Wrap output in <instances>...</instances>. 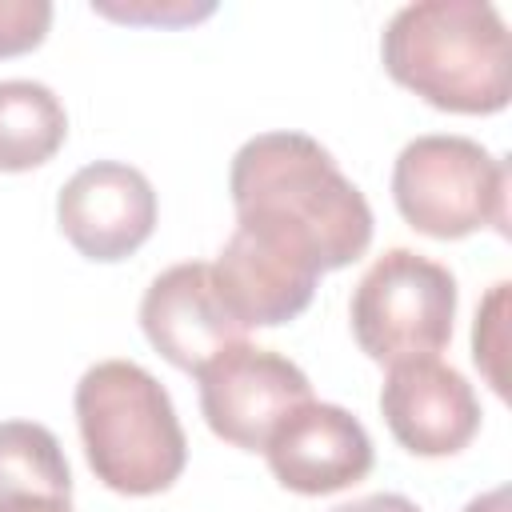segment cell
I'll list each match as a JSON object with an SVG mask.
<instances>
[{"label": "cell", "instance_id": "cell-1", "mask_svg": "<svg viewBox=\"0 0 512 512\" xmlns=\"http://www.w3.org/2000/svg\"><path fill=\"white\" fill-rule=\"evenodd\" d=\"M236 220L300 240L324 272L348 268L372 244V208L336 168L332 152L304 132H260L228 168Z\"/></svg>", "mask_w": 512, "mask_h": 512}, {"label": "cell", "instance_id": "cell-2", "mask_svg": "<svg viewBox=\"0 0 512 512\" xmlns=\"http://www.w3.org/2000/svg\"><path fill=\"white\" fill-rule=\"evenodd\" d=\"M380 60L400 88L440 112L492 116L512 100L508 28L484 0H420L400 8L380 36Z\"/></svg>", "mask_w": 512, "mask_h": 512}, {"label": "cell", "instance_id": "cell-3", "mask_svg": "<svg viewBox=\"0 0 512 512\" xmlns=\"http://www.w3.org/2000/svg\"><path fill=\"white\" fill-rule=\"evenodd\" d=\"M80 444L96 480L120 496L168 492L184 464L188 440L164 384L136 360L92 364L72 396Z\"/></svg>", "mask_w": 512, "mask_h": 512}, {"label": "cell", "instance_id": "cell-4", "mask_svg": "<svg viewBox=\"0 0 512 512\" xmlns=\"http://www.w3.org/2000/svg\"><path fill=\"white\" fill-rule=\"evenodd\" d=\"M392 200L408 228L464 240L480 228L508 236V164L468 136H416L392 164Z\"/></svg>", "mask_w": 512, "mask_h": 512}, {"label": "cell", "instance_id": "cell-5", "mask_svg": "<svg viewBox=\"0 0 512 512\" xmlns=\"http://www.w3.org/2000/svg\"><path fill=\"white\" fill-rule=\"evenodd\" d=\"M352 336L376 364L424 360L448 348L456 320V276L412 248H388L352 288Z\"/></svg>", "mask_w": 512, "mask_h": 512}, {"label": "cell", "instance_id": "cell-6", "mask_svg": "<svg viewBox=\"0 0 512 512\" xmlns=\"http://www.w3.org/2000/svg\"><path fill=\"white\" fill-rule=\"evenodd\" d=\"M196 384L208 428L244 452H264L276 424L312 400V384L300 364L248 340L196 368Z\"/></svg>", "mask_w": 512, "mask_h": 512}, {"label": "cell", "instance_id": "cell-7", "mask_svg": "<svg viewBox=\"0 0 512 512\" xmlns=\"http://www.w3.org/2000/svg\"><path fill=\"white\" fill-rule=\"evenodd\" d=\"M320 276L324 268L300 240L244 220H236V232L212 264V280L244 332L296 320L312 304Z\"/></svg>", "mask_w": 512, "mask_h": 512}, {"label": "cell", "instance_id": "cell-8", "mask_svg": "<svg viewBox=\"0 0 512 512\" xmlns=\"http://www.w3.org/2000/svg\"><path fill=\"white\" fill-rule=\"evenodd\" d=\"M64 240L96 264L128 260L156 228V192L148 176L120 160H96L72 172L56 196Z\"/></svg>", "mask_w": 512, "mask_h": 512}, {"label": "cell", "instance_id": "cell-9", "mask_svg": "<svg viewBox=\"0 0 512 512\" xmlns=\"http://www.w3.org/2000/svg\"><path fill=\"white\" fill-rule=\"evenodd\" d=\"M380 412L396 444L424 460L456 456L480 432L472 384L436 356L392 364L380 388Z\"/></svg>", "mask_w": 512, "mask_h": 512}, {"label": "cell", "instance_id": "cell-10", "mask_svg": "<svg viewBox=\"0 0 512 512\" xmlns=\"http://www.w3.org/2000/svg\"><path fill=\"white\" fill-rule=\"evenodd\" d=\"M264 456L276 484L300 496L344 492L360 484L376 460L364 424L348 408L324 400H308L288 412L268 436Z\"/></svg>", "mask_w": 512, "mask_h": 512}, {"label": "cell", "instance_id": "cell-11", "mask_svg": "<svg viewBox=\"0 0 512 512\" xmlns=\"http://www.w3.org/2000/svg\"><path fill=\"white\" fill-rule=\"evenodd\" d=\"M140 328L172 368L192 376L212 356L244 340V328L228 312L212 280V264L204 260L172 264L148 284L140 300Z\"/></svg>", "mask_w": 512, "mask_h": 512}, {"label": "cell", "instance_id": "cell-12", "mask_svg": "<svg viewBox=\"0 0 512 512\" xmlns=\"http://www.w3.org/2000/svg\"><path fill=\"white\" fill-rule=\"evenodd\" d=\"M68 140V112L40 80H0V172H32Z\"/></svg>", "mask_w": 512, "mask_h": 512}, {"label": "cell", "instance_id": "cell-13", "mask_svg": "<svg viewBox=\"0 0 512 512\" xmlns=\"http://www.w3.org/2000/svg\"><path fill=\"white\" fill-rule=\"evenodd\" d=\"M20 496H72V472L44 424L0 420V504Z\"/></svg>", "mask_w": 512, "mask_h": 512}, {"label": "cell", "instance_id": "cell-14", "mask_svg": "<svg viewBox=\"0 0 512 512\" xmlns=\"http://www.w3.org/2000/svg\"><path fill=\"white\" fill-rule=\"evenodd\" d=\"M92 12L136 28H188L216 12L212 0H92Z\"/></svg>", "mask_w": 512, "mask_h": 512}, {"label": "cell", "instance_id": "cell-15", "mask_svg": "<svg viewBox=\"0 0 512 512\" xmlns=\"http://www.w3.org/2000/svg\"><path fill=\"white\" fill-rule=\"evenodd\" d=\"M504 308H508V284H496L484 304L476 308V324H472V360L480 364V372L488 376V384L504 396L508 384H504V368H500V356H504Z\"/></svg>", "mask_w": 512, "mask_h": 512}, {"label": "cell", "instance_id": "cell-16", "mask_svg": "<svg viewBox=\"0 0 512 512\" xmlns=\"http://www.w3.org/2000/svg\"><path fill=\"white\" fill-rule=\"evenodd\" d=\"M48 28H52L48 0H0V60L40 48Z\"/></svg>", "mask_w": 512, "mask_h": 512}, {"label": "cell", "instance_id": "cell-17", "mask_svg": "<svg viewBox=\"0 0 512 512\" xmlns=\"http://www.w3.org/2000/svg\"><path fill=\"white\" fill-rule=\"evenodd\" d=\"M332 512H420V508L400 492H376V496H360L352 504H340Z\"/></svg>", "mask_w": 512, "mask_h": 512}, {"label": "cell", "instance_id": "cell-18", "mask_svg": "<svg viewBox=\"0 0 512 512\" xmlns=\"http://www.w3.org/2000/svg\"><path fill=\"white\" fill-rule=\"evenodd\" d=\"M0 512H72L68 496H20L0 504Z\"/></svg>", "mask_w": 512, "mask_h": 512}]
</instances>
